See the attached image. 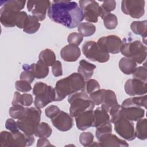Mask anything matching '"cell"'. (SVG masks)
Listing matches in <instances>:
<instances>
[{"label": "cell", "instance_id": "obj_27", "mask_svg": "<svg viewBox=\"0 0 147 147\" xmlns=\"http://www.w3.org/2000/svg\"><path fill=\"white\" fill-rule=\"evenodd\" d=\"M40 27V23L37 18L33 15H28V18L23 30L28 34H34L38 30Z\"/></svg>", "mask_w": 147, "mask_h": 147}, {"label": "cell", "instance_id": "obj_32", "mask_svg": "<svg viewBox=\"0 0 147 147\" xmlns=\"http://www.w3.org/2000/svg\"><path fill=\"white\" fill-rule=\"evenodd\" d=\"M78 30L83 37H89L95 33L96 27L92 23L81 22L78 26Z\"/></svg>", "mask_w": 147, "mask_h": 147}, {"label": "cell", "instance_id": "obj_30", "mask_svg": "<svg viewBox=\"0 0 147 147\" xmlns=\"http://www.w3.org/2000/svg\"><path fill=\"white\" fill-rule=\"evenodd\" d=\"M136 137L141 140H145L147 138V121L146 118L138 119L136 123L135 130Z\"/></svg>", "mask_w": 147, "mask_h": 147}, {"label": "cell", "instance_id": "obj_23", "mask_svg": "<svg viewBox=\"0 0 147 147\" xmlns=\"http://www.w3.org/2000/svg\"><path fill=\"white\" fill-rule=\"evenodd\" d=\"M96 65L83 59L79 61V65L78 68V72L80 74L85 81L89 80L94 74Z\"/></svg>", "mask_w": 147, "mask_h": 147}, {"label": "cell", "instance_id": "obj_4", "mask_svg": "<svg viewBox=\"0 0 147 147\" xmlns=\"http://www.w3.org/2000/svg\"><path fill=\"white\" fill-rule=\"evenodd\" d=\"M41 115V110L40 109L26 107L24 116L17 121L19 129L28 135H33L40 123Z\"/></svg>", "mask_w": 147, "mask_h": 147}, {"label": "cell", "instance_id": "obj_26", "mask_svg": "<svg viewBox=\"0 0 147 147\" xmlns=\"http://www.w3.org/2000/svg\"><path fill=\"white\" fill-rule=\"evenodd\" d=\"M146 20L135 21L130 24V29L131 31L136 34L140 35L144 39V42L145 44V39L146 38Z\"/></svg>", "mask_w": 147, "mask_h": 147}, {"label": "cell", "instance_id": "obj_36", "mask_svg": "<svg viewBox=\"0 0 147 147\" xmlns=\"http://www.w3.org/2000/svg\"><path fill=\"white\" fill-rule=\"evenodd\" d=\"M105 89H99L90 94V99L95 105H100L102 103L104 98Z\"/></svg>", "mask_w": 147, "mask_h": 147}, {"label": "cell", "instance_id": "obj_12", "mask_svg": "<svg viewBox=\"0 0 147 147\" xmlns=\"http://www.w3.org/2000/svg\"><path fill=\"white\" fill-rule=\"evenodd\" d=\"M79 7L83 12L84 19L90 23H95L99 16V3L95 1L81 0L79 1Z\"/></svg>", "mask_w": 147, "mask_h": 147}, {"label": "cell", "instance_id": "obj_43", "mask_svg": "<svg viewBox=\"0 0 147 147\" xmlns=\"http://www.w3.org/2000/svg\"><path fill=\"white\" fill-rule=\"evenodd\" d=\"M28 18V15L24 11H20L17 16L16 19V26L20 29H24L27 20Z\"/></svg>", "mask_w": 147, "mask_h": 147}, {"label": "cell", "instance_id": "obj_17", "mask_svg": "<svg viewBox=\"0 0 147 147\" xmlns=\"http://www.w3.org/2000/svg\"><path fill=\"white\" fill-rule=\"evenodd\" d=\"M22 68L30 70L34 76L35 78L38 79H44L46 78L49 74V68L41 60H38L36 63L30 65L25 64L22 65Z\"/></svg>", "mask_w": 147, "mask_h": 147}, {"label": "cell", "instance_id": "obj_31", "mask_svg": "<svg viewBox=\"0 0 147 147\" xmlns=\"http://www.w3.org/2000/svg\"><path fill=\"white\" fill-rule=\"evenodd\" d=\"M52 133V129L49 124L45 122H40L36 128L34 135L39 138H48Z\"/></svg>", "mask_w": 147, "mask_h": 147}, {"label": "cell", "instance_id": "obj_18", "mask_svg": "<svg viewBox=\"0 0 147 147\" xmlns=\"http://www.w3.org/2000/svg\"><path fill=\"white\" fill-rule=\"evenodd\" d=\"M76 127L80 130H85L92 126L94 122V110H88L76 116Z\"/></svg>", "mask_w": 147, "mask_h": 147}, {"label": "cell", "instance_id": "obj_47", "mask_svg": "<svg viewBox=\"0 0 147 147\" xmlns=\"http://www.w3.org/2000/svg\"><path fill=\"white\" fill-rule=\"evenodd\" d=\"M52 72L53 76L55 77H59L63 75L62 64L60 61L56 60L52 65Z\"/></svg>", "mask_w": 147, "mask_h": 147}, {"label": "cell", "instance_id": "obj_45", "mask_svg": "<svg viewBox=\"0 0 147 147\" xmlns=\"http://www.w3.org/2000/svg\"><path fill=\"white\" fill-rule=\"evenodd\" d=\"M33 102V98L32 96V95L25 93L21 95L20 105L25 107H29L32 104Z\"/></svg>", "mask_w": 147, "mask_h": 147}, {"label": "cell", "instance_id": "obj_39", "mask_svg": "<svg viewBox=\"0 0 147 147\" xmlns=\"http://www.w3.org/2000/svg\"><path fill=\"white\" fill-rule=\"evenodd\" d=\"M132 75L134 79H138L144 83H146L147 82L146 69L145 67L140 66L137 67L134 72L132 74Z\"/></svg>", "mask_w": 147, "mask_h": 147}, {"label": "cell", "instance_id": "obj_10", "mask_svg": "<svg viewBox=\"0 0 147 147\" xmlns=\"http://www.w3.org/2000/svg\"><path fill=\"white\" fill-rule=\"evenodd\" d=\"M113 123L115 131L122 138L128 141H132L136 138L134 124L132 121L128 120L122 115V111L120 117Z\"/></svg>", "mask_w": 147, "mask_h": 147}, {"label": "cell", "instance_id": "obj_9", "mask_svg": "<svg viewBox=\"0 0 147 147\" xmlns=\"http://www.w3.org/2000/svg\"><path fill=\"white\" fill-rule=\"evenodd\" d=\"M83 55L92 61L107 62L110 59L109 53L104 51L94 41H87L82 46Z\"/></svg>", "mask_w": 147, "mask_h": 147}, {"label": "cell", "instance_id": "obj_21", "mask_svg": "<svg viewBox=\"0 0 147 147\" xmlns=\"http://www.w3.org/2000/svg\"><path fill=\"white\" fill-rule=\"evenodd\" d=\"M121 111L122 115L130 121H137L145 115V110L141 107L133 105L125 107H122Z\"/></svg>", "mask_w": 147, "mask_h": 147}, {"label": "cell", "instance_id": "obj_38", "mask_svg": "<svg viewBox=\"0 0 147 147\" xmlns=\"http://www.w3.org/2000/svg\"><path fill=\"white\" fill-rule=\"evenodd\" d=\"M100 84L97 80L93 79H90L85 83L84 91L87 94L90 95L91 93L100 89Z\"/></svg>", "mask_w": 147, "mask_h": 147}, {"label": "cell", "instance_id": "obj_13", "mask_svg": "<svg viewBox=\"0 0 147 147\" xmlns=\"http://www.w3.org/2000/svg\"><path fill=\"white\" fill-rule=\"evenodd\" d=\"M98 45L105 52L112 54H117L120 52L122 45V41L116 35H108L98 39Z\"/></svg>", "mask_w": 147, "mask_h": 147}, {"label": "cell", "instance_id": "obj_7", "mask_svg": "<svg viewBox=\"0 0 147 147\" xmlns=\"http://www.w3.org/2000/svg\"><path fill=\"white\" fill-rule=\"evenodd\" d=\"M68 102L71 105L69 114L72 117H75L88 110H94L95 106L84 91L76 92L69 95Z\"/></svg>", "mask_w": 147, "mask_h": 147}, {"label": "cell", "instance_id": "obj_35", "mask_svg": "<svg viewBox=\"0 0 147 147\" xmlns=\"http://www.w3.org/2000/svg\"><path fill=\"white\" fill-rule=\"evenodd\" d=\"M103 24L105 27L109 30H112L116 28L118 25L117 17L114 14L107 15L103 19Z\"/></svg>", "mask_w": 147, "mask_h": 147}, {"label": "cell", "instance_id": "obj_50", "mask_svg": "<svg viewBox=\"0 0 147 147\" xmlns=\"http://www.w3.org/2000/svg\"><path fill=\"white\" fill-rule=\"evenodd\" d=\"M21 94L18 92L16 91L14 94L13 98L11 102L12 105H20V97Z\"/></svg>", "mask_w": 147, "mask_h": 147}, {"label": "cell", "instance_id": "obj_42", "mask_svg": "<svg viewBox=\"0 0 147 147\" xmlns=\"http://www.w3.org/2000/svg\"><path fill=\"white\" fill-rule=\"evenodd\" d=\"M110 133H112V125L111 122L97 127L95 131V136L98 140L102 136Z\"/></svg>", "mask_w": 147, "mask_h": 147}, {"label": "cell", "instance_id": "obj_24", "mask_svg": "<svg viewBox=\"0 0 147 147\" xmlns=\"http://www.w3.org/2000/svg\"><path fill=\"white\" fill-rule=\"evenodd\" d=\"M118 103L116 94L111 90H105L104 94V98L101 107L106 110L108 113L114 106Z\"/></svg>", "mask_w": 147, "mask_h": 147}, {"label": "cell", "instance_id": "obj_37", "mask_svg": "<svg viewBox=\"0 0 147 147\" xmlns=\"http://www.w3.org/2000/svg\"><path fill=\"white\" fill-rule=\"evenodd\" d=\"M79 142L83 146H90L94 142V135L90 131L82 132L79 136Z\"/></svg>", "mask_w": 147, "mask_h": 147}, {"label": "cell", "instance_id": "obj_48", "mask_svg": "<svg viewBox=\"0 0 147 147\" xmlns=\"http://www.w3.org/2000/svg\"><path fill=\"white\" fill-rule=\"evenodd\" d=\"M34 76L33 73L29 69H24V71L21 73L20 76V80H24L29 82L30 83H32L34 80Z\"/></svg>", "mask_w": 147, "mask_h": 147}, {"label": "cell", "instance_id": "obj_15", "mask_svg": "<svg viewBox=\"0 0 147 147\" xmlns=\"http://www.w3.org/2000/svg\"><path fill=\"white\" fill-rule=\"evenodd\" d=\"M51 122L54 127L61 131L69 130L74 125L72 117L62 110H60L56 116L51 119Z\"/></svg>", "mask_w": 147, "mask_h": 147}, {"label": "cell", "instance_id": "obj_2", "mask_svg": "<svg viewBox=\"0 0 147 147\" xmlns=\"http://www.w3.org/2000/svg\"><path fill=\"white\" fill-rule=\"evenodd\" d=\"M85 80L78 72L71 74L68 76L59 80L55 85V101L63 100L67 96L75 92L84 91Z\"/></svg>", "mask_w": 147, "mask_h": 147}, {"label": "cell", "instance_id": "obj_29", "mask_svg": "<svg viewBox=\"0 0 147 147\" xmlns=\"http://www.w3.org/2000/svg\"><path fill=\"white\" fill-rule=\"evenodd\" d=\"M146 102H147V96L145 95L144 96H134L131 98H129L125 99L121 105L122 107H125L130 105H136L139 107H144L146 109Z\"/></svg>", "mask_w": 147, "mask_h": 147}, {"label": "cell", "instance_id": "obj_1", "mask_svg": "<svg viewBox=\"0 0 147 147\" xmlns=\"http://www.w3.org/2000/svg\"><path fill=\"white\" fill-rule=\"evenodd\" d=\"M48 16L52 21L69 29L76 28L84 20L83 12L78 3L67 0L52 1Z\"/></svg>", "mask_w": 147, "mask_h": 147}, {"label": "cell", "instance_id": "obj_40", "mask_svg": "<svg viewBox=\"0 0 147 147\" xmlns=\"http://www.w3.org/2000/svg\"><path fill=\"white\" fill-rule=\"evenodd\" d=\"M83 40V36L80 33L72 32L68 34L67 37V42L69 44L79 46Z\"/></svg>", "mask_w": 147, "mask_h": 147}, {"label": "cell", "instance_id": "obj_25", "mask_svg": "<svg viewBox=\"0 0 147 147\" xmlns=\"http://www.w3.org/2000/svg\"><path fill=\"white\" fill-rule=\"evenodd\" d=\"M120 70L126 75L132 74L137 68V63L131 59L122 57L118 63Z\"/></svg>", "mask_w": 147, "mask_h": 147}, {"label": "cell", "instance_id": "obj_20", "mask_svg": "<svg viewBox=\"0 0 147 147\" xmlns=\"http://www.w3.org/2000/svg\"><path fill=\"white\" fill-rule=\"evenodd\" d=\"M81 51L78 46L68 44L60 51V56L63 60L67 62L76 61L80 56Z\"/></svg>", "mask_w": 147, "mask_h": 147}, {"label": "cell", "instance_id": "obj_22", "mask_svg": "<svg viewBox=\"0 0 147 147\" xmlns=\"http://www.w3.org/2000/svg\"><path fill=\"white\" fill-rule=\"evenodd\" d=\"M110 122V115L106 110L102 107H98L94 110V122L92 127L97 128Z\"/></svg>", "mask_w": 147, "mask_h": 147}, {"label": "cell", "instance_id": "obj_34", "mask_svg": "<svg viewBox=\"0 0 147 147\" xmlns=\"http://www.w3.org/2000/svg\"><path fill=\"white\" fill-rule=\"evenodd\" d=\"M26 112V107L21 105H13L9 111L10 116L13 119H19L21 118Z\"/></svg>", "mask_w": 147, "mask_h": 147}, {"label": "cell", "instance_id": "obj_14", "mask_svg": "<svg viewBox=\"0 0 147 147\" xmlns=\"http://www.w3.org/2000/svg\"><path fill=\"white\" fill-rule=\"evenodd\" d=\"M51 4L49 1H28L27 9L39 21H42L46 17L47 11L48 10Z\"/></svg>", "mask_w": 147, "mask_h": 147}, {"label": "cell", "instance_id": "obj_44", "mask_svg": "<svg viewBox=\"0 0 147 147\" xmlns=\"http://www.w3.org/2000/svg\"><path fill=\"white\" fill-rule=\"evenodd\" d=\"M60 111V109L55 105H50L48 106L45 110V114L46 117L50 118L51 119L56 116Z\"/></svg>", "mask_w": 147, "mask_h": 147}, {"label": "cell", "instance_id": "obj_5", "mask_svg": "<svg viewBox=\"0 0 147 147\" xmlns=\"http://www.w3.org/2000/svg\"><path fill=\"white\" fill-rule=\"evenodd\" d=\"M0 142L2 147H25L33 144L34 138L33 135H28L20 131L14 133L2 131Z\"/></svg>", "mask_w": 147, "mask_h": 147}, {"label": "cell", "instance_id": "obj_16", "mask_svg": "<svg viewBox=\"0 0 147 147\" xmlns=\"http://www.w3.org/2000/svg\"><path fill=\"white\" fill-rule=\"evenodd\" d=\"M146 88V83L134 78L127 80L124 86L126 93L131 96L146 94L147 92Z\"/></svg>", "mask_w": 147, "mask_h": 147}, {"label": "cell", "instance_id": "obj_8", "mask_svg": "<svg viewBox=\"0 0 147 147\" xmlns=\"http://www.w3.org/2000/svg\"><path fill=\"white\" fill-rule=\"evenodd\" d=\"M33 94L35 95L34 106L38 109L44 108L49 103L55 101V88L44 82H38L34 85Z\"/></svg>", "mask_w": 147, "mask_h": 147}, {"label": "cell", "instance_id": "obj_49", "mask_svg": "<svg viewBox=\"0 0 147 147\" xmlns=\"http://www.w3.org/2000/svg\"><path fill=\"white\" fill-rule=\"evenodd\" d=\"M36 146H38V147H41V146H53V145H52L50 143L49 141L47 138H40L37 140Z\"/></svg>", "mask_w": 147, "mask_h": 147}, {"label": "cell", "instance_id": "obj_3", "mask_svg": "<svg viewBox=\"0 0 147 147\" xmlns=\"http://www.w3.org/2000/svg\"><path fill=\"white\" fill-rule=\"evenodd\" d=\"M25 1L10 0L1 1L0 21L1 24L7 28L16 26V19L17 14L25 7Z\"/></svg>", "mask_w": 147, "mask_h": 147}, {"label": "cell", "instance_id": "obj_19", "mask_svg": "<svg viewBox=\"0 0 147 147\" xmlns=\"http://www.w3.org/2000/svg\"><path fill=\"white\" fill-rule=\"evenodd\" d=\"M98 140L99 146H129L127 142L111 133L105 134Z\"/></svg>", "mask_w": 147, "mask_h": 147}, {"label": "cell", "instance_id": "obj_41", "mask_svg": "<svg viewBox=\"0 0 147 147\" xmlns=\"http://www.w3.org/2000/svg\"><path fill=\"white\" fill-rule=\"evenodd\" d=\"M15 87L18 91L22 92L30 91L32 88L30 83L24 80H17L15 83Z\"/></svg>", "mask_w": 147, "mask_h": 147}, {"label": "cell", "instance_id": "obj_28", "mask_svg": "<svg viewBox=\"0 0 147 147\" xmlns=\"http://www.w3.org/2000/svg\"><path fill=\"white\" fill-rule=\"evenodd\" d=\"M56 57L55 52L51 49L47 48L40 52L38 60L42 61L47 66H52L56 60Z\"/></svg>", "mask_w": 147, "mask_h": 147}, {"label": "cell", "instance_id": "obj_11", "mask_svg": "<svg viewBox=\"0 0 147 147\" xmlns=\"http://www.w3.org/2000/svg\"><path fill=\"white\" fill-rule=\"evenodd\" d=\"M145 2L144 0H123L121 10L133 18H140L145 13Z\"/></svg>", "mask_w": 147, "mask_h": 147}, {"label": "cell", "instance_id": "obj_33", "mask_svg": "<svg viewBox=\"0 0 147 147\" xmlns=\"http://www.w3.org/2000/svg\"><path fill=\"white\" fill-rule=\"evenodd\" d=\"M116 7V2L115 1H105L99 7V17L103 20L107 15L111 13V12Z\"/></svg>", "mask_w": 147, "mask_h": 147}, {"label": "cell", "instance_id": "obj_6", "mask_svg": "<svg viewBox=\"0 0 147 147\" xmlns=\"http://www.w3.org/2000/svg\"><path fill=\"white\" fill-rule=\"evenodd\" d=\"M120 52L125 57L134 60L136 63L141 64L146 57V47L140 40L127 41L123 39Z\"/></svg>", "mask_w": 147, "mask_h": 147}, {"label": "cell", "instance_id": "obj_46", "mask_svg": "<svg viewBox=\"0 0 147 147\" xmlns=\"http://www.w3.org/2000/svg\"><path fill=\"white\" fill-rule=\"evenodd\" d=\"M5 127L11 133L18 131L20 130L17 121L13 118H8L5 122Z\"/></svg>", "mask_w": 147, "mask_h": 147}]
</instances>
